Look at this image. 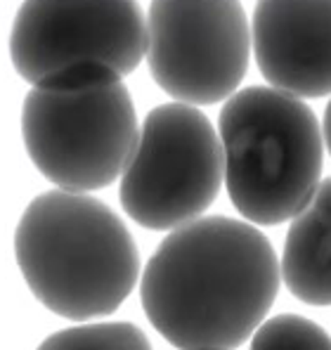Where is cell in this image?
<instances>
[{
    "mask_svg": "<svg viewBox=\"0 0 331 350\" xmlns=\"http://www.w3.org/2000/svg\"><path fill=\"white\" fill-rule=\"evenodd\" d=\"M282 265L244 220L209 215L173 230L140 280L149 324L178 350H235L265 322Z\"/></svg>",
    "mask_w": 331,
    "mask_h": 350,
    "instance_id": "obj_1",
    "label": "cell"
},
{
    "mask_svg": "<svg viewBox=\"0 0 331 350\" xmlns=\"http://www.w3.org/2000/svg\"><path fill=\"white\" fill-rule=\"evenodd\" d=\"M14 260L36 301L71 322L111 315L140 277V249L116 211L69 189L43 192L24 208Z\"/></svg>",
    "mask_w": 331,
    "mask_h": 350,
    "instance_id": "obj_2",
    "label": "cell"
},
{
    "mask_svg": "<svg viewBox=\"0 0 331 350\" xmlns=\"http://www.w3.org/2000/svg\"><path fill=\"white\" fill-rule=\"evenodd\" d=\"M218 135L227 194L251 225L293 220L322 183L324 131L298 97L244 88L222 105Z\"/></svg>",
    "mask_w": 331,
    "mask_h": 350,
    "instance_id": "obj_3",
    "label": "cell"
},
{
    "mask_svg": "<svg viewBox=\"0 0 331 350\" xmlns=\"http://www.w3.org/2000/svg\"><path fill=\"white\" fill-rule=\"evenodd\" d=\"M22 140L36 171L59 189L109 187L140 140L123 76L81 66L34 85L22 105Z\"/></svg>",
    "mask_w": 331,
    "mask_h": 350,
    "instance_id": "obj_4",
    "label": "cell"
},
{
    "mask_svg": "<svg viewBox=\"0 0 331 350\" xmlns=\"http://www.w3.org/2000/svg\"><path fill=\"white\" fill-rule=\"evenodd\" d=\"M225 154L211 118L170 102L152 109L121 175V206L140 228L163 232L199 220L218 199Z\"/></svg>",
    "mask_w": 331,
    "mask_h": 350,
    "instance_id": "obj_5",
    "label": "cell"
},
{
    "mask_svg": "<svg viewBox=\"0 0 331 350\" xmlns=\"http://www.w3.org/2000/svg\"><path fill=\"white\" fill-rule=\"evenodd\" d=\"M251 57V24L241 3L154 0L147 12V66L166 95L204 107L230 100Z\"/></svg>",
    "mask_w": 331,
    "mask_h": 350,
    "instance_id": "obj_6",
    "label": "cell"
},
{
    "mask_svg": "<svg viewBox=\"0 0 331 350\" xmlns=\"http://www.w3.org/2000/svg\"><path fill=\"white\" fill-rule=\"evenodd\" d=\"M144 57L147 19L128 0H31L17 10L10 31V59L31 85L81 66L128 76Z\"/></svg>",
    "mask_w": 331,
    "mask_h": 350,
    "instance_id": "obj_7",
    "label": "cell"
},
{
    "mask_svg": "<svg viewBox=\"0 0 331 350\" xmlns=\"http://www.w3.org/2000/svg\"><path fill=\"white\" fill-rule=\"evenodd\" d=\"M251 36L258 69L275 90L298 100L331 92V3H258Z\"/></svg>",
    "mask_w": 331,
    "mask_h": 350,
    "instance_id": "obj_8",
    "label": "cell"
},
{
    "mask_svg": "<svg viewBox=\"0 0 331 350\" xmlns=\"http://www.w3.org/2000/svg\"><path fill=\"white\" fill-rule=\"evenodd\" d=\"M282 277L298 301L331 306V175L289 225Z\"/></svg>",
    "mask_w": 331,
    "mask_h": 350,
    "instance_id": "obj_9",
    "label": "cell"
},
{
    "mask_svg": "<svg viewBox=\"0 0 331 350\" xmlns=\"http://www.w3.org/2000/svg\"><path fill=\"white\" fill-rule=\"evenodd\" d=\"M36 350H152V343L133 322H92L59 329Z\"/></svg>",
    "mask_w": 331,
    "mask_h": 350,
    "instance_id": "obj_10",
    "label": "cell"
},
{
    "mask_svg": "<svg viewBox=\"0 0 331 350\" xmlns=\"http://www.w3.org/2000/svg\"><path fill=\"white\" fill-rule=\"evenodd\" d=\"M251 350H331V336L301 315H277L258 327Z\"/></svg>",
    "mask_w": 331,
    "mask_h": 350,
    "instance_id": "obj_11",
    "label": "cell"
},
{
    "mask_svg": "<svg viewBox=\"0 0 331 350\" xmlns=\"http://www.w3.org/2000/svg\"><path fill=\"white\" fill-rule=\"evenodd\" d=\"M324 142H327V149L331 154V100L327 105V111H324Z\"/></svg>",
    "mask_w": 331,
    "mask_h": 350,
    "instance_id": "obj_12",
    "label": "cell"
}]
</instances>
